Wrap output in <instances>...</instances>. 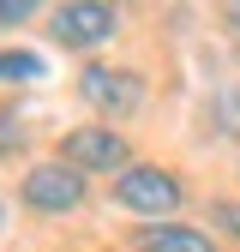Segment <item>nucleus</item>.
<instances>
[{
	"label": "nucleus",
	"mask_w": 240,
	"mask_h": 252,
	"mask_svg": "<svg viewBox=\"0 0 240 252\" xmlns=\"http://www.w3.org/2000/svg\"><path fill=\"white\" fill-rule=\"evenodd\" d=\"M180 198H186V186H180L168 168H150V162H132L114 174V204L132 210V216H150V222H162V216L180 210Z\"/></svg>",
	"instance_id": "1"
},
{
	"label": "nucleus",
	"mask_w": 240,
	"mask_h": 252,
	"mask_svg": "<svg viewBox=\"0 0 240 252\" xmlns=\"http://www.w3.org/2000/svg\"><path fill=\"white\" fill-rule=\"evenodd\" d=\"M78 96L96 114H108V120H126V114L144 108V78L132 66H102V60H96V66L78 72Z\"/></svg>",
	"instance_id": "2"
},
{
	"label": "nucleus",
	"mask_w": 240,
	"mask_h": 252,
	"mask_svg": "<svg viewBox=\"0 0 240 252\" xmlns=\"http://www.w3.org/2000/svg\"><path fill=\"white\" fill-rule=\"evenodd\" d=\"M60 162H72L78 174H114V168H132V150L114 126H78L60 138Z\"/></svg>",
	"instance_id": "3"
},
{
	"label": "nucleus",
	"mask_w": 240,
	"mask_h": 252,
	"mask_svg": "<svg viewBox=\"0 0 240 252\" xmlns=\"http://www.w3.org/2000/svg\"><path fill=\"white\" fill-rule=\"evenodd\" d=\"M24 204L30 210H42V216H66V210H78L84 204V174L72 168V162H36L24 174Z\"/></svg>",
	"instance_id": "4"
},
{
	"label": "nucleus",
	"mask_w": 240,
	"mask_h": 252,
	"mask_svg": "<svg viewBox=\"0 0 240 252\" xmlns=\"http://www.w3.org/2000/svg\"><path fill=\"white\" fill-rule=\"evenodd\" d=\"M48 30H54L60 48H102L120 30V18H114V0H66Z\"/></svg>",
	"instance_id": "5"
},
{
	"label": "nucleus",
	"mask_w": 240,
	"mask_h": 252,
	"mask_svg": "<svg viewBox=\"0 0 240 252\" xmlns=\"http://www.w3.org/2000/svg\"><path fill=\"white\" fill-rule=\"evenodd\" d=\"M132 252H216L210 234L186 228V222H144L132 234Z\"/></svg>",
	"instance_id": "6"
},
{
	"label": "nucleus",
	"mask_w": 240,
	"mask_h": 252,
	"mask_svg": "<svg viewBox=\"0 0 240 252\" xmlns=\"http://www.w3.org/2000/svg\"><path fill=\"white\" fill-rule=\"evenodd\" d=\"M42 78V54L30 48H0V84H36Z\"/></svg>",
	"instance_id": "7"
},
{
	"label": "nucleus",
	"mask_w": 240,
	"mask_h": 252,
	"mask_svg": "<svg viewBox=\"0 0 240 252\" xmlns=\"http://www.w3.org/2000/svg\"><path fill=\"white\" fill-rule=\"evenodd\" d=\"M210 126H216L222 138L240 144V84H228V90H216V96H210Z\"/></svg>",
	"instance_id": "8"
},
{
	"label": "nucleus",
	"mask_w": 240,
	"mask_h": 252,
	"mask_svg": "<svg viewBox=\"0 0 240 252\" xmlns=\"http://www.w3.org/2000/svg\"><path fill=\"white\" fill-rule=\"evenodd\" d=\"M210 216H216V228H222V234L240 240V204H234V198H216V204H210Z\"/></svg>",
	"instance_id": "9"
},
{
	"label": "nucleus",
	"mask_w": 240,
	"mask_h": 252,
	"mask_svg": "<svg viewBox=\"0 0 240 252\" xmlns=\"http://www.w3.org/2000/svg\"><path fill=\"white\" fill-rule=\"evenodd\" d=\"M36 6H42V0H0V24H24Z\"/></svg>",
	"instance_id": "10"
},
{
	"label": "nucleus",
	"mask_w": 240,
	"mask_h": 252,
	"mask_svg": "<svg viewBox=\"0 0 240 252\" xmlns=\"http://www.w3.org/2000/svg\"><path fill=\"white\" fill-rule=\"evenodd\" d=\"M228 30H234V42H240V0H228Z\"/></svg>",
	"instance_id": "11"
},
{
	"label": "nucleus",
	"mask_w": 240,
	"mask_h": 252,
	"mask_svg": "<svg viewBox=\"0 0 240 252\" xmlns=\"http://www.w3.org/2000/svg\"><path fill=\"white\" fill-rule=\"evenodd\" d=\"M234 54H240V42H234Z\"/></svg>",
	"instance_id": "12"
}]
</instances>
